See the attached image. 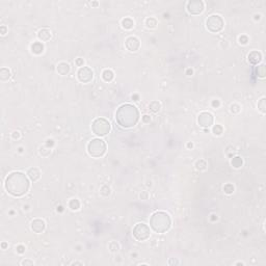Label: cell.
Returning a JSON list of instances; mask_svg holds the SVG:
<instances>
[{
    "label": "cell",
    "instance_id": "obj_1",
    "mask_svg": "<svg viewBox=\"0 0 266 266\" xmlns=\"http://www.w3.org/2000/svg\"><path fill=\"white\" fill-rule=\"evenodd\" d=\"M5 190L15 198L23 197L30 187L28 178L21 172H13L6 177L4 182Z\"/></svg>",
    "mask_w": 266,
    "mask_h": 266
},
{
    "label": "cell",
    "instance_id": "obj_2",
    "mask_svg": "<svg viewBox=\"0 0 266 266\" xmlns=\"http://www.w3.org/2000/svg\"><path fill=\"white\" fill-rule=\"evenodd\" d=\"M139 120L138 109L132 104H123L115 112V121L121 127H134Z\"/></svg>",
    "mask_w": 266,
    "mask_h": 266
},
{
    "label": "cell",
    "instance_id": "obj_3",
    "mask_svg": "<svg viewBox=\"0 0 266 266\" xmlns=\"http://www.w3.org/2000/svg\"><path fill=\"white\" fill-rule=\"evenodd\" d=\"M150 227L156 233H165L172 227L171 216L164 211H157L150 217Z\"/></svg>",
    "mask_w": 266,
    "mask_h": 266
},
{
    "label": "cell",
    "instance_id": "obj_4",
    "mask_svg": "<svg viewBox=\"0 0 266 266\" xmlns=\"http://www.w3.org/2000/svg\"><path fill=\"white\" fill-rule=\"evenodd\" d=\"M87 153L89 156L94 158H100L102 156H104V154L106 153L107 150V146L106 143L101 138H94L92 141H89V143H87Z\"/></svg>",
    "mask_w": 266,
    "mask_h": 266
},
{
    "label": "cell",
    "instance_id": "obj_5",
    "mask_svg": "<svg viewBox=\"0 0 266 266\" xmlns=\"http://www.w3.org/2000/svg\"><path fill=\"white\" fill-rule=\"evenodd\" d=\"M110 123L106 119L103 118H98V119L94 120L92 123V131L94 134H96L97 136H105L109 133L110 131Z\"/></svg>",
    "mask_w": 266,
    "mask_h": 266
},
{
    "label": "cell",
    "instance_id": "obj_6",
    "mask_svg": "<svg viewBox=\"0 0 266 266\" xmlns=\"http://www.w3.org/2000/svg\"><path fill=\"white\" fill-rule=\"evenodd\" d=\"M225 22L219 15H211L206 20V27L212 33H218L223 29Z\"/></svg>",
    "mask_w": 266,
    "mask_h": 266
},
{
    "label": "cell",
    "instance_id": "obj_7",
    "mask_svg": "<svg viewBox=\"0 0 266 266\" xmlns=\"http://www.w3.org/2000/svg\"><path fill=\"white\" fill-rule=\"evenodd\" d=\"M132 233H133V237L137 241H146L151 236V230L148 225L143 223H138L134 226Z\"/></svg>",
    "mask_w": 266,
    "mask_h": 266
},
{
    "label": "cell",
    "instance_id": "obj_8",
    "mask_svg": "<svg viewBox=\"0 0 266 266\" xmlns=\"http://www.w3.org/2000/svg\"><path fill=\"white\" fill-rule=\"evenodd\" d=\"M77 78L81 83H89L93 80L94 72L89 67H81L77 72Z\"/></svg>",
    "mask_w": 266,
    "mask_h": 266
},
{
    "label": "cell",
    "instance_id": "obj_9",
    "mask_svg": "<svg viewBox=\"0 0 266 266\" xmlns=\"http://www.w3.org/2000/svg\"><path fill=\"white\" fill-rule=\"evenodd\" d=\"M205 5L202 0H191L187 3V12L191 15H200L203 13Z\"/></svg>",
    "mask_w": 266,
    "mask_h": 266
},
{
    "label": "cell",
    "instance_id": "obj_10",
    "mask_svg": "<svg viewBox=\"0 0 266 266\" xmlns=\"http://www.w3.org/2000/svg\"><path fill=\"white\" fill-rule=\"evenodd\" d=\"M213 122H214V119H213V115H211L208 111H203L199 115L198 117V123L201 127L203 128H209L213 125Z\"/></svg>",
    "mask_w": 266,
    "mask_h": 266
},
{
    "label": "cell",
    "instance_id": "obj_11",
    "mask_svg": "<svg viewBox=\"0 0 266 266\" xmlns=\"http://www.w3.org/2000/svg\"><path fill=\"white\" fill-rule=\"evenodd\" d=\"M125 46L130 52H136L141 47V42L136 37H129L126 39Z\"/></svg>",
    "mask_w": 266,
    "mask_h": 266
},
{
    "label": "cell",
    "instance_id": "obj_12",
    "mask_svg": "<svg viewBox=\"0 0 266 266\" xmlns=\"http://www.w3.org/2000/svg\"><path fill=\"white\" fill-rule=\"evenodd\" d=\"M30 227H31V230H32L35 233L41 234V233H43V232L45 231L46 223H45V221H44L43 219L37 218V219H33V221H31Z\"/></svg>",
    "mask_w": 266,
    "mask_h": 266
},
{
    "label": "cell",
    "instance_id": "obj_13",
    "mask_svg": "<svg viewBox=\"0 0 266 266\" xmlns=\"http://www.w3.org/2000/svg\"><path fill=\"white\" fill-rule=\"evenodd\" d=\"M247 59L252 65H259L262 61V53L259 51H252L247 56Z\"/></svg>",
    "mask_w": 266,
    "mask_h": 266
},
{
    "label": "cell",
    "instance_id": "obj_14",
    "mask_svg": "<svg viewBox=\"0 0 266 266\" xmlns=\"http://www.w3.org/2000/svg\"><path fill=\"white\" fill-rule=\"evenodd\" d=\"M56 71H57V73H58L59 75L66 76V75H68V74L70 73V71H71V67H70L69 63H65V61H61V63H59L58 65L56 66Z\"/></svg>",
    "mask_w": 266,
    "mask_h": 266
},
{
    "label": "cell",
    "instance_id": "obj_15",
    "mask_svg": "<svg viewBox=\"0 0 266 266\" xmlns=\"http://www.w3.org/2000/svg\"><path fill=\"white\" fill-rule=\"evenodd\" d=\"M27 177L31 180L32 182H37V180L41 178V172L37 167H30L27 171Z\"/></svg>",
    "mask_w": 266,
    "mask_h": 266
},
{
    "label": "cell",
    "instance_id": "obj_16",
    "mask_svg": "<svg viewBox=\"0 0 266 266\" xmlns=\"http://www.w3.org/2000/svg\"><path fill=\"white\" fill-rule=\"evenodd\" d=\"M37 37H39V40L40 41H42V42L50 41V39L52 37L51 31H50L49 29H47V28L40 29L39 32H37Z\"/></svg>",
    "mask_w": 266,
    "mask_h": 266
},
{
    "label": "cell",
    "instance_id": "obj_17",
    "mask_svg": "<svg viewBox=\"0 0 266 266\" xmlns=\"http://www.w3.org/2000/svg\"><path fill=\"white\" fill-rule=\"evenodd\" d=\"M30 49L33 54L40 55L44 52V45L41 43V42H35L33 44H31Z\"/></svg>",
    "mask_w": 266,
    "mask_h": 266
},
{
    "label": "cell",
    "instance_id": "obj_18",
    "mask_svg": "<svg viewBox=\"0 0 266 266\" xmlns=\"http://www.w3.org/2000/svg\"><path fill=\"white\" fill-rule=\"evenodd\" d=\"M102 78H103V80L105 82H110V81H112L113 78H115V73L111 70L105 69L102 72Z\"/></svg>",
    "mask_w": 266,
    "mask_h": 266
},
{
    "label": "cell",
    "instance_id": "obj_19",
    "mask_svg": "<svg viewBox=\"0 0 266 266\" xmlns=\"http://www.w3.org/2000/svg\"><path fill=\"white\" fill-rule=\"evenodd\" d=\"M122 26H123V28L125 29H132L133 27H134V21L131 19V18H125V19L122 20L121 22Z\"/></svg>",
    "mask_w": 266,
    "mask_h": 266
},
{
    "label": "cell",
    "instance_id": "obj_20",
    "mask_svg": "<svg viewBox=\"0 0 266 266\" xmlns=\"http://www.w3.org/2000/svg\"><path fill=\"white\" fill-rule=\"evenodd\" d=\"M231 164H232V167H233L234 169H239V167H242V164H243L242 158L239 157V156H235V157L232 158Z\"/></svg>",
    "mask_w": 266,
    "mask_h": 266
},
{
    "label": "cell",
    "instance_id": "obj_21",
    "mask_svg": "<svg viewBox=\"0 0 266 266\" xmlns=\"http://www.w3.org/2000/svg\"><path fill=\"white\" fill-rule=\"evenodd\" d=\"M11 78V71L7 68H2L0 70V79L2 81H6Z\"/></svg>",
    "mask_w": 266,
    "mask_h": 266
},
{
    "label": "cell",
    "instance_id": "obj_22",
    "mask_svg": "<svg viewBox=\"0 0 266 266\" xmlns=\"http://www.w3.org/2000/svg\"><path fill=\"white\" fill-rule=\"evenodd\" d=\"M149 109L152 111V112L156 113V112H159L161 109V104L160 102L158 101H152L149 105Z\"/></svg>",
    "mask_w": 266,
    "mask_h": 266
},
{
    "label": "cell",
    "instance_id": "obj_23",
    "mask_svg": "<svg viewBox=\"0 0 266 266\" xmlns=\"http://www.w3.org/2000/svg\"><path fill=\"white\" fill-rule=\"evenodd\" d=\"M69 208L71 210H73V211H77L80 208V202L78 201L77 199H72L69 202Z\"/></svg>",
    "mask_w": 266,
    "mask_h": 266
},
{
    "label": "cell",
    "instance_id": "obj_24",
    "mask_svg": "<svg viewBox=\"0 0 266 266\" xmlns=\"http://www.w3.org/2000/svg\"><path fill=\"white\" fill-rule=\"evenodd\" d=\"M258 109H259L263 115L266 112V99L264 97L261 98L260 101L258 102Z\"/></svg>",
    "mask_w": 266,
    "mask_h": 266
},
{
    "label": "cell",
    "instance_id": "obj_25",
    "mask_svg": "<svg viewBox=\"0 0 266 266\" xmlns=\"http://www.w3.org/2000/svg\"><path fill=\"white\" fill-rule=\"evenodd\" d=\"M256 72H257V76L260 78H264L266 75V71H265V66L261 65V66H258L256 68Z\"/></svg>",
    "mask_w": 266,
    "mask_h": 266
},
{
    "label": "cell",
    "instance_id": "obj_26",
    "mask_svg": "<svg viewBox=\"0 0 266 266\" xmlns=\"http://www.w3.org/2000/svg\"><path fill=\"white\" fill-rule=\"evenodd\" d=\"M146 25H147L148 28H155L156 25H157V20L155 19V18H148L147 20H146Z\"/></svg>",
    "mask_w": 266,
    "mask_h": 266
},
{
    "label": "cell",
    "instance_id": "obj_27",
    "mask_svg": "<svg viewBox=\"0 0 266 266\" xmlns=\"http://www.w3.org/2000/svg\"><path fill=\"white\" fill-rule=\"evenodd\" d=\"M195 167H197V169H199V171H205V169H207V162H206L205 160H203V159H201V160H199L197 163H195Z\"/></svg>",
    "mask_w": 266,
    "mask_h": 266
},
{
    "label": "cell",
    "instance_id": "obj_28",
    "mask_svg": "<svg viewBox=\"0 0 266 266\" xmlns=\"http://www.w3.org/2000/svg\"><path fill=\"white\" fill-rule=\"evenodd\" d=\"M100 192H101V195H104V197H108V195L111 193V189H110V187H109V186L103 185L101 187V189H100Z\"/></svg>",
    "mask_w": 266,
    "mask_h": 266
},
{
    "label": "cell",
    "instance_id": "obj_29",
    "mask_svg": "<svg viewBox=\"0 0 266 266\" xmlns=\"http://www.w3.org/2000/svg\"><path fill=\"white\" fill-rule=\"evenodd\" d=\"M212 132H213V134L214 135L219 136V135L223 134V127H221V125H215V126H213V128H212Z\"/></svg>",
    "mask_w": 266,
    "mask_h": 266
},
{
    "label": "cell",
    "instance_id": "obj_30",
    "mask_svg": "<svg viewBox=\"0 0 266 266\" xmlns=\"http://www.w3.org/2000/svg\"><path fill=\"white\" fill-rule=\"evenodd\" d=\"M223 191H225L227 195H232V193L234 192V186L230 183L226 184V185L223 186Z\"/></svg>",
    "mask_w": 266,
    "mask_h": 266
},
{
    "label": "cell",
    "instance_id": "obj_31",
    "mask_svg": "<svg viewBox=\"0 0 266 266\" xmlns=\"http://www.w3.org/2000/svg\"><path fill=\"white\" fill-rule=\"evenodd\" d=\"M108 247L111 252H118L120 249V245L117 241H111V242L108 244Z\"/></svg>",
    "mask_w": 266,
    "mask_h": 266
},
{
    "label": "cell",
    "instance_id": "obj_32",
    "mask_svg": "<svg viewBox=\"0 0 266 266\" xmlns=\"http://www.w3.org/2000/svg\"><path fill=\"white\" fill-rule=\"evenodd\" d=\"M240 110H241V107H240L239 104L234 103V104H232L231 105V111L233 113H239L240 112Z\"/></svg>",
    "mask_w": 266,
    "mask_h": 266
},
{
    "label": "cell",
    "instance_id": "obj_33",
    "mask_svg": "<svg viewBox=\"0 0 266 266\" xmlns=\"http://www.w3.org/2000/svg\"><path fill=\"white\" fill-rule=\"evenodd\" d=\"M239 43H240L241 45H247V44L249 43V37H247V35H241V37H239Z\"/></svg>",
    "mask_w": 266,
    "mask_h": 266
},
{
    "label": "cell",
    "instance_id": "obj_34",
    "mask_svg": "<svg viewBox=\"0 0 266 266\" xmlns=\"http://www.w3.org/2000/svg\"><path fill=\"white\" fill-rule=\"evenodd\" d=\"M211 105H212L213 108H218L219 106H221V102H219L218 100H213L212 103H211Z\"/></svg>",
    "mask_w": 266,
    "mask_h": 266
},
{
    "label": "cell",
    "instance_id": "obj_35",
    "mask_svg": "<svg viewBox=\"0 0 266 266\" xmlns=\"http://www.w3.org/2000/svg\"><path fill=\"white\" fill-rule=\"evenodd\" d=\"M75 63L78 66V67H83V65H84V61H83V58H77L75 61Z\"/></svg>",
    "mask_w": 266,
    "mask_h": 266
},
{
    "label": "cell",
    "instance_id": "obj_36",
    "mask_svg": "<svg viewBox=\"0 0 266 266\" xmlns=\"http://www.w3.org/2000/svg\"><path fill=\"white\" fill-rule=\"evenodd\" d=\"M21 264H22V265H25V266L26 265H30L31 266V265H33L35 263H33V261H31V260L26 259V260H23V261L21 262Z\"/></svg>",
    "mask_w": 266,
    "mask_h": 266
},
{
    "label": "cell",
    "instance_id": "obj_37",
    "mask_svg": "<svg viewBox=\"0 0 266 266\" xmlns=\"http://www.w3.org/2000/svg\"><path fill=\"white\" fill-rule=\"evenodd\" d=\"M17 252L19 254H24V253H25V247H24V245H22V244L18 245V247H17Z\"/></svg>",
    "mask_w": 266,
    "mask_h": 266
},
{
    "label": "cell",
    "instance_id": "obj_38",
    "mask_svg": "<svg viewBox=\"0 0 266 266\" xmlns=\"http://www.w3.org/2000/svg\"><path fill=\"white\" fill-rule=\"evenodd\" d=\"M139 197H141V200H148L149 199V193H148L147 191H141V193Z\"/></svg>",
    "mask_w": 266,
    "mask_h": 266
},
{
    "label": "cell",
    "instance_id": "obj_39",
    "mask_svg": "<svg viewBox=\"0 0 266 266\" xmlns=\"http://www.w3.org/2000/svg\"><path fill=\"white\" fill-rule=\"evenodd\" d=\"M20 136H21V134H20L19 131H14L13 134H12V137H13L14 139H19Z\"/></svg>",
    "mask_w": 266,
    "mask_h": 266
},
{
    "label": "cell",
    "instance_id": "obj_40",
    "mask_svg": "<svg viewBox=\"0 0 266 266\" xmlns=\"http://www.w3.org/2000/svg\"><path fill=\"white\" fill-rule=\"evenodd\" d=\"M143 123H146V124L150 123V122H151V117H150V115H145L143 117Z\"/></svg>",
    "mask_w": 266,
    "mask_h": 266
},
{
    "label": "cell",
    "instance_id": "obj_41",
    "mask_svg": "<svg viewBox=\"0 0 266 266\" xmlns=\"http://www.w3.org/2000/svg\"><path fill=\"white\" fill-rule=\"evenodd\" d=\"M6 31H7L6 26L2 25V26H1V27H0V33H1V35H4L5 33H6Z\"/></svg>",
    "mask_w": 266,
    "mask_h": 266
},
{
    "label": "cell",
    "instance_id": "obj_42",
    "mask_svg": "<svg viewBox=\"0 0 266 266\" xmlns=\"http://www.w3.org/2000/svg\"><path fill=\"white\" fill-rule=\"evenodd\" d=\"M169 265H173V264H180V262L178 261V260H174V258H171V259L169 260Z\"/></svg>",
    "mask_w": 266,
    "mask_h": 266
},
{
    "label": "cell",
    "instance_id": "obj_43",
    "mask_svg": "<svg viewBox=\"0 0 266 266\" xmlns=\"http://www.w3.org/2000/svg\"><path fill=\"white\" fill-rule=\"evenodd\" d=\"M54 145V141H53V139H47V143H46V146H47L48 148L52 147V146Z\"/></svg>",
    "mask_w": 266,
    "mask_h": 266
},
{
    "label": "cell",
    "instance_id": "obj_44",
    "mask_svg": "<svg viewBox=\"0 0 266 266\" xmlns=\"http://www.w3.org/2000/svg\"><path fill=\"white\" fill-rule=\"evenodd\" d=\"M83 263H81V262H74L73 265H82Z\"/></svg>",
    "mask_w": 266,
    "mask_h": 266
},
{
    "label": "cell",
    "instance_id": "obj_45",
    "mask_svg": "<svg viewBox=\"0 0 266 266\" xmlns=\"http://www.w3.org/2000/svg\"><path fill=\"white\" fill-rule=\"evenodd\" d=\"M7 247V244H6V243H4V242H3V243H2V249H5V247Z\"/></svg>",
    "mask_w": 266,
    "mask_h": 266
},
{
    "label": "cell",
    "instance_id": "obj_46",
    "mask_svg": "<svg viewBox=\"0 0 266 266\" xmlns=\"http://www.w3.org/2000/svg\"><path fill=\"white\" fill-rule=\"evenodd\" d=\"M187 147H188V148H192V147H193V145H192V143H189L188 145H187Z\"/></svg>",
    "mask_w": 266,
    "mask_h": 266
},
{
    "label": "cell",
    "instance_id": "obj_47",
    "mask_svg": "<svg viewBox=\"0 0 266 266\" xmlns=\"http://www.w3.org/2000/svg\"><path fill=\"white\" fill-rule=\"evenodd\" d=\"M187 74H192V70H188V71H187Z\"/></svg>",
    "mask_w": 266,
    "mask_h": 266
},
{
    "label": "cell",
    "instance_id": "obj_48",
    "mask_svg": "<svg viewBox=\"0 0 266 266\" xmlns=\"http://www.w3.org/2000/svg\"><path fill=\"white\" fill-rule=\"evenodd\" d=\"M236 265H243V263H240V262H238V263H236Z\"/></svg>",
    "mask_w": 266,
    "mask_h": 266
}]
</instances>
